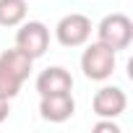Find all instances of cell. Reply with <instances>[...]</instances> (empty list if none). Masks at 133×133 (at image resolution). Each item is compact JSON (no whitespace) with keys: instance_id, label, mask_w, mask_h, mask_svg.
Wrapping results in <instances>:
<instances>
[{"instance_id":"cell-1","label":"cell","mask_w":133,"mask_h":133,"mask_svg":"<svg viewBox=\"0 0 133 133\" xmlns=\"http://www.w3.org/2000/svg\"><path fill=\"white\" fill-rule=\"evenodd\" d=\"M115 63H117L115 50H110V47L102 44V42H94V44H89V47L84 50V55H81V71H84V76L91 78V81H104V78L112 76Z\"/></svg>"},{"instance_id":"cell-2","label":"cell","mask_w":133,"mask_h":133,"mask_svg":"<svg viewBox=\"0 0 133 133\" xmlns=\"http://www.w3.org/2000/svg\"><path fill=\"white\" fill-rule=\"evenodd\" d=\"M99 42L107 44L110 50H125L133 39V21L125 16V13H110L99 21Z\"/></svg>"},{"instance_id":"cell-3","label":"cell","mask_w":133,"mask_h":133,"mask_svg":"<svg viewBox=\"0 0 133 133\" xmlns=\"http://www.w3.org/2000/svg\"><path fill=\"white\" fill-rule=\"evenodd\" d=\"M55 34L63 47H78L91 37V18L84 13H68L57 21Z\"/></svg>"},{"instance_id":"cell-4","label":"cell","mask_w":133,"mask_h":133,"mask_svg":"<svg viewBox=\"0 0 133 133\" xmlns=\"http://www.w3.org/2000/svg\"><path fill=\"white\" fill-rule=\"evenodd\" d=\"M16 47L24 50L31 60L42 57L50 47V31L42 21H26L16 34Z\"/></svg>"},{"instance_id":"cell-5","label":"cell","mask_w":133,"mask_h":133,"mask_svg":"<svg viewBox=\"0 0 133 133\" xmlns=\"http://www.w3.org/2000/svg\"><path fill=\"white\" fill-rule=\"evenodd\" d=\"M125 104H128V97L117 86H104L91 99L94 115H99V117H117L120 112H125Z\"/></svg>"},{"instance_id":"cell-6","label":"cell","mask_w":133,"mask_h":133,"mask_svg":"<svg viewBox=\"0 0 133 133\" xmlns=\"http://www.w3.org/2000/svg\"><path fill=\"white\" fill-rule=\"evenodd\" d=\"M73 89V78L71 73L60 68V65H52V68H44L39 76H37V91L39 97H47V94H65Z\"/></svg>"},{"instance_id":"cell-7","label":"cell","mask_w":133,"mask_h":133,"mask_svg":"<svg viewBox=\"0 0 133 133\" xmlns=\"http://www.w3.org/2000/svg\"><path fill=\"white\" fill-rule=\"evenodd\" d=\"M39 112L50 123H63V120H68L76 112V102H73L71 91H65V94H47L39 102Z\"/></svg>"},{"instance_id":"cell-8","label":"cell","mask_w":133,"mask_h":133,"mask_svg":"<svg viewBox=\"0 0 133 133\" xmlns=\"http://www.w3.org/2000/svg\"><path fill=\"white\" fill-rule=\"evenodd\" d=\"M31 63H34V60H31L24 50H18V47L0 52V65H3V68H8L13 76H18L21 81L29 78V73H31Z\"/></svg>"},{"instance_id":"cell-9","label":"cell","mask_w":133,"mask_h":133,"mask_svg":"<svg viewBox=\"0 0 133 133\" xmlns=\"http://www.w3.org/2000/svg\"><path fill=\"white\" fill-rule=\"evenodd\" d=\"M26 0H0V26H18L26 18Z\"/></svg>"},{"instance_id":"cell-10","label":"cell","mask_w":133,"mask_h":133,"mask_svg":"<svg viewBox=\"0 0 133 133\" xmlns=\"http://www.w3.org/2000/svg\"><path fill=\"white\" fill-rule=\"evenodd\" d=\"M21 78L18 76H13L8 68H3L0 65V97H5V99H13L18 91H21Z\"/></svg>"},{"instance_id":"cell-11","label":"cell","mask_w":133,"mask_h":133,"mask_svg":"<svg viewBox=\"0 0 133 133\" xmlns=\"http://www.w3.org/2000/svg\"><path fill=\"white\" fill-rule=\"evenodd\" d=\"M91 130H94V133H120V128L112 123V117H110V120H102V123H97Z\"/></svg>"},{"instance_id":"cell-12","label":"cell","mask_w":133,"mask_h":133,"mask_svg":"<svg viewBox=\"0 0 133 133\" xmlns=\"http://www.w3.org/2000/svg\"><path fill=\"white\" fill-rule=\"evenodd\" d=\"M11 99H5V97H0V123H3L5 117H8V112H11V104H8Z\"/></svg>"}]
</instances>
